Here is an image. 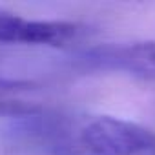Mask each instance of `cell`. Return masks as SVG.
<instances>
[{"label":"cell","instance_id":"1","mask_svg":"<svg viewBox=\"0 0 155 155\" xmlns=\"http://www.w3.org/2000/svg\"><path fill=\"white\" fill-rule=\"evenodd\" d=\"M0 146L13 155H155V131L111 115L26 108L9 117Z\"/></svg>","mask_w":155,"mask_h":155},{"label":"cell","instance_id":"2","mask_svg":"<svg viewBox=\"0 0 155 155\" xmlns=\"http://www.w3.org/2000/svg\"><path fill=\"white\" fill-rule=\"evenodd\" d=\"M73 64L81 69L124 73L142 81H155V40L90 46L75 53Z\"/></svg>","mask_w":155,"mask_h":155},{"label":"cell","instance_id":"3","mask_svg":"<svg viewBox=\"0 0 155 155\" xmlns=\"http://www.w3.org/2000/svg\"><path fill=\"white\" fill-rule=\"evenodd\" d=\"M91 28L66 20H29L13 13H0V44L66 46L84 40Z\"/></svg>","mask_w":155,"mask_h":155}]
</instances>
